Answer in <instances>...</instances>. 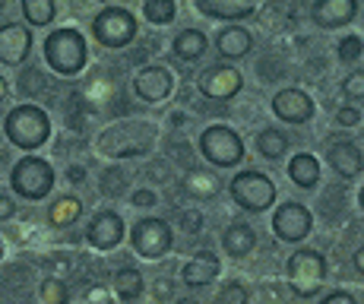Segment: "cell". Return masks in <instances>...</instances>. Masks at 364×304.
<instances>
[{"label":"cell","instance_id":"obj_21","mask_svg":"<svg viewBox=\"0 0 364 304\" xmlns=\"http://www.w3.org/2000/svg\"><path fill=\"white\" fill-rule=\"evenodd\" d=\"M289 178H291V184H298V187H304V190L317 187V184H320V162H317V155L298 152L295 159L289 162Z\"/></svg>","mask_w":364,"mask_h":304},{"label":"cell","instance_id":"obj_26","mask_svg":"<svg viewBox=\"0 0 364 304\" xmlns=\"http://www.w3.org/2000/svg\"><path fill=\"white\" fill-rule=\"evenodd\" d=\"M54 13H58L54 0H23V16L29 26H51Z\"/></svg>","mask_w":364,"mask_h":304},{"label":"cell","instance_id":"obj_24","mask_svg":"<svg viewBox=\"0 0 364 304\" xmlns=\"http://www.w3.org/2000/svg\"><path fill=\"white\" fill-rule=\"evenodd\" d=\"M257 152L263 159H282L289 152V137L282 130H276V127H266V130L257 133Z\"/></svg>","mask_w":364,"mask_h":304},{"label":"cell","instance_id":"obj_40","mask_svg":"<svg viewBox=\"0 0 364 304\" xmlns=\"http://www.w3.org/2000/svg\"><path fill=\"white\" fill-rule=\"evenodd\" d=\"M4 98H6V80L0 76V102H4Z\"/></svg>","mask_w":364,"mask_h":304},{"label":"cell","instance_id":"obj_13","mask_svg":"<svg viewBox=\"0 0 364 304\" xmlns=\"http://www.w3.org/2000/svg\"><path fill=\"white\" fill-rule=\"evenodd\" d=\"M272 115L285 124H307L314 117V102L301 89H282L272 98Z\"/></svg>","mask_w":364,"mask_h":304},{"label":"cell","instance_id":"obj_9","mask_svg":"<svg viewBox=\"0 0 364 304\" xmlns=\"http://www.w3.org/2000/svg\"><path fill=\"white\" fill-rule=\"evenodd\" d=\"M314 229V216L307 206L301 203H282V206L272 213V231H276L279 241L285 244H298L311 235Z\"/></svg>","mask_w":364,"mask_h":304},{"label":"cell","instance_id":"obj_10","mask_svg":"<svg viewBox=\"0 0 364 304\" xmlns=\"http://www.w3.org/2000/svg\"><path fill=\"white\" fill-rule=\"evenodd\" d=\"M200 92L206 98H219V102H228V98H235L237 92L244 89V76L237 73L235 67H228V63H213V67H206L200 73L197 80Z\"/></svg>","mask_w":364,"mask_h":304},{"label":"cell","instance_id":"obj_34","mask_svg":"<svg viewBox=\"0 0 364 304\" xmlns=\"http://www.w3.org/2000/svg\"><path fill=\"white\" fill-rule=\"evenodd\" d=\"M361 121V111L358 108H339L336 111V124L339 127H355Z\"/></svg>","mask_w":364,"mask_h":304},{"label":"cell","instance_id":"obj_25","mask_svg":"<svg viewBox=\"0 0 364 304\" xmlns=\"http://www.w3.org/2000/svg\"><path fill=\"white\" fill-rule=\"evenodd\" d=\"M80 216H82L80 196H60V200L51 203V213H48L51 225H58V229H67V225H73Z\"/></svg>","mask_w":364,"mask_h":304},{"label":"cell","instance_id":"obj_11","mask_svg":"<svg viewBox=\"0 0 364 304\" xmlns=\"http://www.w3.org/2000/svg\"><path fill=\"white\" fill-rule=\"evenodd\" d=\"M171 89H174V73L168 67H159V63H149V67L136 70V76H133V92H136V98H143V102H149V105L165 102V98L171 95Z\"/></svg>","mask_w":364,"mask_h":304},{"label":"cell","instance_id":"obj_33","mask_svg":"<svg viewBox=\"0 0 364 304\" xmlns=\"http://www.w3.org/2000/svg\"><path fill=\"white\" fill-rule=\"evenodd\" d=\"M342 92H346L348 98H364V70L358 73L346 76V83H342Z\"/></svg>","mask_w":364,"mask_h":304},{"label":"cell","instance_id":"obj_2","mask_svg":"<svg viewBox=\"0 0 364 304\" xmlns=\"http://www.w3.org/2000/svg\"><path fill=\"white\" fill-rule=\"evenodd\" d=\"M86 38L76 29H54L45 38V61L54 73L60 76H76L82 67H86Z\"/></svg>","mask_w":364,"mask_h":304},{"label":"cell","instance_id":"obj_19","mask_svg":"<svg viewBox=\"0 0 364 304\" xmlns=\"http://www.w3.org/2000/svg\"><path fill=\"white\" fill-rule=\"evenodd\" d=\"M260 0H197V10L209 19H244L257 13Z\"/></svg>","mask_w":364,"mask_h":304},{"label":"cell","instance_id":"obj_35","mask_svg":"<svg viewBox=\"0 0 364 304\" xmlns=\"http://www.w3.org/2000/svg\"><path fill=\"white\" fill-rule=\"evenodd\" d=\"M133 206H139V209L156 206V194H152V190H136V194H133Z\"/></svg>","mask_w":364,"mask_h":304},{"label":"cell","instance_id":"obj_27","mask_svg":"<svg viewBox=\"0 0 364 304\" xmlns=\"http://www.w3.org/2000/svg\"><path fill=\"white\" fill-rule=\"evenodd\" d=\"M178 13V4L174 0H146L143 4V19L152 26H168Z\"/></svg>","mask_w":364,"mask_h":304},{"label":"cell","instance_id":"obj_23","mask_svg":"<svg viewBox=\"0 0 364 304\" xmlns=\"http://www.w3.org/2000/svg\"><path fill=\"white\" fill-rule=\"evenodd\" d=\"M206 35H203L200 29H184V32H178V38H174V54H178L181 61H197L203 58V51H206Z\"/></svg>","mask_w":364,"mask_h":304},{"label":"cell","instance_id":"obj_3","mask_svg":"<svg viewBox=\"0 0 364 304\" xmlns=\"http://www.w3.org/2000/svg\"><path fill=\"white\" fill-rule=\"evenodd\" d=\"M285 273H289L291 292H295L298 298H314L326 279V260H323V253L314 251V247H301V251H295L289 257Z\"/></svg>","mask_w":364,"mask_h":304},{"label":"cell","instance_id":"obj_29","mask_svg":"<svg viewBox=\"0 0 364 304\" xmlns=\"http://www.w3.org/2000/svg\"><path fill=\"white\" fill-rule=\"evenodd\" d=\"M247 298H250V292L244 282H225L222 292L215 295V304H247Z\"/></svg>","mask_w":364,"mask_h":304},{"label":"cell","instance_id":"obj_43","mask_svg":"<svg viewBox=\"0 0 364 304\" xmlns=\"http://www.w3.org/2000/svg\"><path fill=\"white\" fill-rule=\"evenodd\" d=\"M0 257H4V241H0Z\"/></svg>","mask_w":364,"mask_h":304},{"label":"cell","instance_id":"obj_6","mask_svg":"<svg viewBox=\"0 0 364 304\" xmlns=\"http://www.w3.org/2000/svg\"><path fill=\"white\" fill-rule=\"evenodd\" d=\"M200 152L215 168H235L244 159V140L237 137L232 127L215 124L200 133Z\"/></svg>","mask_w":364,"mask_h":304},{"label":"cell","instance_id":"obj_15","mask_svg":"<svg viewBox=\"0 0 364 304\" xmlns=\"http://www.w3.org/2000/svg\"><path fill=\"white\" fill-rule=\"evenodd\" d=\"M311 16L320 29H342L358 16V0H317Z\"/></svg>","mask_w":364,"mask_h":304},{"label":"cell","instance_id":"obj_30","mask_svg":"<svg viewBox=\"0 0 364 304\" xmlns=\"http://www.w3.org/2000/svg\"><path fill=\"white\" fill-rule=\"evenodd\" d=\"M364 54V41L358 38V35H348V38L339 41V61L342 63H355Z\"/></svg>","mask_w":364,"mask_h":304},{"label":"cell","instance_id":"obj_36","mask_svg":"<svg viewBox=\"0 0 364 304\" xmlns=\"http://www.w3.org/2000/svg\"><path fill=\"white\" fill-rule=\"evenodd\" d=\"M13 213H16V203H13L6 194H0V222H6V219H13Z\"/></svg>","mask_w":364,"mask_h":304},{"label":"cell","instance_id":"obj_32","mask_svg":"<svg viewBox=\"0 0 364 304\" xmlns=\"http://www.w3.org/2000/svg\"><path fill=\"white\" fill-rule=\"evenodd\" d=\"M178 222L184 225V231H191V235L203 231V213H200V209H181V213H178Z\"/></svg>","mask_w":364,"mask_h":304},{"label":"cell","instance_id":"obj_8","mask_svg":"<svg viewBox=\"0 0 364 304\" xmlns=\"http://www.w3.org/2000/svg\"><path fill=\"white\" fill-rule=\"evenodd\" d=\"M130 244L143 260H162L174 244L171 225L165 219H139L130 229Z\"/></svg>","mask_w":364,"mask_h":304},{"label":"cell","instance_id":"obj_16","mask_svg":"<svg viewBox=\"0 0 364 304\" xmlns=\"http://www.w3.org/2000/svg\"><path fill=\"white\" fill-rule=\"evenodd\" d=\"M219 273H222L219 257H215L213 251H200L184 263L181 279H184L191 288H203V285H209L213 279H219Z\"/></svg>","mask_w":364,"mask_h":304},{"label":"cell","instance_id":"obj_22","mask_svg":"<svg viewBox=\"0 0 364 304\" xmlns=\"http://www.w3.org/2000/svg\"><path fill=\"white\" fill-rule=\"evenodd\" d=\"M114 292L124 304H133L143 298V273L133 270V266H121L114 273Z\"/></svg>","mask_w":364,"mask_h":304},{"label":"cell","instance_id":"obj_18","mask_svg":"<svg viewBox=\"0 0 364 304\" xmlns=\"http://www.w3.org/2000/svg\"><path fill=\"white\" fill-rule=\"evenodd\" d=\"M215 48H219V54L228 61L247 58V54L254 51V35L244 29V26H225V29L215 35Z\"/></svg>","mask_w":364,"mask_h":304},{"label":"cell","instance_id":"obj_17","mask_svg":"<svg viewBox=\"0 0 364 304\" xmlns=\"http://www.w3.org/2000/svg\"><path fill=\"white\" fill-rule=\"evenodd\" d=\"M326 159H330V165L336 168V174H342V178H358L364 172V155L355 143H348V140H339V143L330 146V152H326Z\"/></svg>","mask_w":364,"mask_h":304},{"label":"cell","instance_id":"obj_39","mask_svg":"<svg viewBox=\"0 0 364 304\" xmlns=\"http://www.w3.org/2000/svg\"><path fill=\"white\" fill-rule=\"evenodd\" d=\"M70 181L80 184V181H82V168H70Z\"/></svg>","mask_w":364,"mask_h":304},{"label":"cell","instance_id":"obj_20","mask_svg":"<svg viewBox=\"0 0 364 304\" xmlns=\"http://www.w3.org/2000/svg\"><path fill=\"white\" fill-rule=\"evenodd\" d=\"M222 247H225V253H232V257H247L250 251L257 247V231L250 229L247 222H232L225 231H222Z\"/></svg>","mask_w":364,"mask_h":304},{"label":"cell","instance_id":"obj_37","mask_svg":"<svg viewBox=\"0 0 364 304\" xmlns=\"http://www.w3.org/2000/svg\"><path fill=\"white\" fill-rule=\"evenodd\" d=\"M320 304H355V295H348V292H330Z\"/></svg>","mask_w":364,"mask_h":304},{"label":"cell","instance_id":"obj_14","mask_svg":"<svg viewBox=\"0 0 364 304\" xmlns=\"http://www.w3.org/2000/svg\"><path fill=\"white\" fill-rule=\"evenodd\" d=\"M32 51V32L29 26H16L6 23L0 26V63L6 67H19Z\"/></svg>","mask_w":364,"mask_h":304},{"label":"cell","instance_id":"obj_12","mask_svg":"<svg viewBox=\"0 0 364 304\" xmlns=\"http://www.w3.org/2000/svg\"><path fill=\"white\" fill-rule=\"evenodd\" d=\"M86 241L92 244L95 251H114V247L124 241V219L117 216L114 209L95 213L86 229Z\"/></svg>","mask_w":364,"mask_h":304},{"label":"cell","instance_id":"obj_42","mask_svg":"<svg viewBox=\"0 0 364 304\" xmlns=\"http://www.w3.org/2000/svg\"><path fill=\"white\" fill-rule=\"evenodd\" d=\"M358 203H361V209H364V187H361V194H358Z\"/></svg>","mask_w":364,"mask_h":304},{"label":"cell","instance_id":"obj_38","mask_svg":"<svg viewBox=\"0 0 364 304\" xmlns=\"http://www.w3.org/2000/svg\"><path fill=\"white\" fill-rule=\"evenodd\" d=\"M355 270L364 276V247H358V251H355Z\"/></svg>","mask_w":364,"mask_h":304},{"label":"cell","instance_id":"obj_4","mask_svg":"<svg viewBox=\"0 0 364 304\" xmlns=\"http://www.w3.org/2000/svg\"><path fill=\"white\" fill-rule=\"evenodd\" d=\"M228 194H232V200L241 209H247V213H266V209L276 203V184H272V178H266L263 172L247 168V172H237L232 178Z\"/></svg>","mask_w":364,"mask_h":304},{"label":"cell","instance_id":"obj_1","mask_svg":"<svg viewBox=\"0 0 364 304\" xmlns=\"http://www.w3.org/2000/svg\"><path fill=\"white\" fill-rule=\"evenodd\" d=\"M4 133L16 150H41V143H48L51 137V117L38 108V105H16V108L6 115Z\"/></svg>","mask_w":364,"mask_h":304},{"label":"cell","instance_id":"obj_41","mask_svg":"<svg viewBox=\"0 0 364 304\" xmlns=\"http://www.w3.org/2000/svg\"><path fill=\"white\" fill-rule=\"evenodd\" d=\"M174 304H200V301H197V298H178Z\"/></svg>","mask_w":364,"mask_h":304},{"label":"cell","instance_id":"obj_5","mask_svg":"<svg viewBox=\"0 0 364 304\" xmlns=\"http://www.w3.org/2000/svg\"><path fill=\"white\" fill-rule=\"evenodd\" d=\"M10 184L16 190V196H23V200H45L54 190V168L38 155H23L13 165Z\"/></svg>","mask_w":364,"mask_h":304},{"label":"cell","instance_id":"obj_31","mask_svg":"<svg viewBox=\"0 0 364 304\" xmlns=\"http://www.w3.org/2000/svg\"><path fill=\"white\" fill-rule=\"evenodd\" d=\"M102 187L108 196H117L124 187H127V174H124L121 168H108V172L102 174Z\"/></svg>","mask_w":364,"mask_h":304},{"label":"cell","instance_id":"obj_7","mask_svg":"<svg viewBox=\"0 0 364 304\" xmlns=\"http://www.w3.org/2000/svg\"><path fill=\"white\" fill-rule=\"evenodd\" d=\"M92 35L105 48H127L136 38V19L124 6H105L92 19Z\"/></svg>","mask_w":364,"mask_h":304},{"label":"cell","instance_id":"obj_28","mask_svg":"<svg viewBox=\"0 0 364 304\" xmlns=\"http://www.w3.org/2000/svg\"><path fill=\"white\" fill-rule=\"evenodd\" d=\"M38 298H41V304H67V301H70V292H67L64 282L51 276V279H41Z\"/></svg>","mask_w":364,"mask_h":304}]
</instances>
